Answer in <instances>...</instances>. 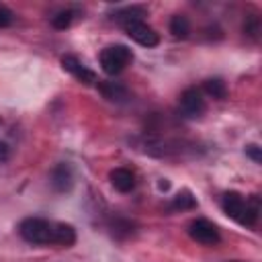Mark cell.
<instances>
[{
    "mask_svg": "<svg viewBox=\"0 0 262 262\" xmlns=\"http://www.w3.org/2000/svg\"><path fill=\"white\" fill-rule=\"evenodd\" d=\"M61 66L66 72H70L78 82L82 84H96V74L92 70H88L76 55H63L61 57Z\"/></svg>",
    "mask_w": 262,
    "mask_h": 262,
    "instance_id": "cell-7",
    "label": "cell"
},
{
    "mask_svg": "<svg viewBox=\"0 0 262 262\" xmlns=\"http://www.w3.org/2000/svg\"><path fill=\"white\" fill-rule=\"evenodd\" d=\"M203 90H205L209 96H213L215 100H223V98H227V86H225V82H223V80H219V78L205 80Z\"/></svg>",
    "mask_w": 262,
    "mask_h": 262,
    "instance_id": "cell-12",
    "label": "cell"
},
{
    "mask_svg": "<svg viewBox=\"0 0 262 262\" xmlns=\"http://www.w3.org/2000/svg\"><path fill=\"white\" fill-rule=\"evenodd\" d=\"M196 207V201H194V196L190 194V190H182V192H178L174 199H172V203H170V209H174V211H184V209H194Z\"/></svg>",
    "mask_w": 262,
    "mask_h": 262,
    "instance_id": "cell-13",
    "label": "cell"
},
{
    "mask_svg": "<svg viewBox=\"0 0 262 262\" xmlns=\"http://www.w3.org/2000/svg\"><path fill=\"white\" fill-rule=\"evenodd\" d=\"M158 186H160V188H162V190H166V188H168V186H170V182H168V180H166V178H164V180H162V182H160V184H158Z\"/></svg>",
    "mask_w": 262,
    "mask_h": 262,
    "instance_id": "cell-19",
    "label": "cell"
},
{
    "mask_svg": "<svg viewBox=\"0 0 262 262\" xmlns=\"http://www.w3.org/2000/svg\"><path fill=\"white\" fill-rule=\"evenodd\" d=\"M246 156H248V158H252L256 164H260V162H262V151H260V145H256V143L246 145Z\"/></svg>",
    "mask_w": 262,
    "mask_h": 262,
    "instance_id": "cell-16",
    "label": "cell"
},
{
    "mask_svg": "<svg viewBox=\"0 0 262 262\" xmlns=\"http://www.w3.org/2000/svg\"><path fill=\"white\" fill-rule=\"evenodd\" d=\"M178 108H180V113H182L184 117H188V119L201 117V115L205 113V108H207L205 98H203V90H201V88H194V86L186 88V90L180 94V98H178Z\"/></svg>",
    "mask_w": 262,
    "mask_h": 262,
    "instance_id": "cell-5",
    "label": "cell"
},
{
    "mask_svg": "<svg viewBox=\"0 0 262 262\" xmlns=\"http://www.w3.org/2000/svg\"><path fill=\"white\" fill-rule=\"evenodd\" d=\"M188 235H190L194 242L203 244V246H215V244L221 242V235H219L217 225L211 223L209 219H194V221H190V225H188Z\"/></svg>",
    "mask_w": 262,
    "mask_h": 262,
    "instance_id": "cell-6",
    "label": "cell"
},
{
    "mask_svg": "<svg viewBox=\"0 0 262 262\" xmlns=\"http://www.w3.org/2000/svg\"><path fill=\"white\" fill-rule=\"evenodd\" d=\"M244 31H246V35H250L252 39H258V33H260V20H258V16H250V18L244 23Z\"/></svg>",
    "mask_w": 262,
    "mask_h": 262,
    "instance_id": "cell-15",
    "label": "cell"
},
{
    "mask_svg": "<svg viewBox=\"0 0 262 262\" xmlns=\"http://www.w3.org/2000/svg\"><path fill=\"white\" fill-rule=\"evenodd\" d=\"M72 18H74V10H59L55 16H51V25L55 27V29H68L70 25H72Z\"/></svg>",
    "mask_w": 262,
    "mask_h": 262,
    "instance_id": "cell-14",
    "label": "cell"
},
{
    "mask_svg": "<svg viewBox=\"0 0 262 262\" xmlns=\"http://www.w3.org/2000/svg\"><path fill=\"white\" fill-rule=\"evenodd\" d=\"M111 184L119 190V192H131L135 188V174L129 168H115L108 174Z\"/></svg>",
    "mask_w": 262,
    "mask_h": 262,
    "instance_id": "cell-9",
    "label": "cell"
},
{
    "mask_svg": "<svg viewBox=\"0 0 262 262\" xmlns=\"http://www.w3.org/2000/svg\"><path fill=\"white\" fill-rule=\"evenodd\" d=\"M98 90L102 92V96L111 102H125L129 98V90L121 84V82H98Z\"/></svg>",
    "mask_w": 262,
    "mask_h": 262,
    "instance_id": "cell-10",
    "label": "cell"
},
{
    "mask_svg": "<svg viewBox=\"0 0 262 262\" xmlns=\"http://www.w3.org/2000/svg\"><path fill=\"white\" fill-rule=\"evenodd\" d=\"M221 207H223V213L237 221L239 225L244 227H254L256 221H258V215H260V196L258 194H252V196H244L235 190H229L223 194L221 199Z\"/></svg>",
    "mask_w": 262,
    "mask_h": 262,
    "instance_id": "cell-2",
    "label": "cell"
},
{
    "mask_svg": "<svg viewBox=\"0 0 262 262\" xmlns=\"http://www.w3.org/2000/svg\"><path fill=\"white\" fill-rule=\"evenodd\" d=\"M18 233L25 242L45 246V244H57V246H74L76 242V229L68 223L49 221L43 217H27L18 225Z\"/></svg>",
    "mask_w": 262,
    "mask_h": 262,
    "instance_id": "cell-1",
    "label": "cell"
},
{
    "mask_svg": "<svg viewBox=\"0 0 262 262\" xmlns=\"http://www.w3.org/2000/svg\"><path fill=\"white\" fill-rule=\"evenodd\" d=\"M121 27L125 29V33L139 45L143 47H156L160 43V35L147 25L143 23V18H131V20H125L121 23Z\"/></svg>",
    "mask_w": 262,
    "mask_h": 262,
    "instance_id": "cell-4",
    "label": "cell"
},
{
    "mask_svg": "<svg viewBox=\"0 0 262 262\" xmlns=\"http://www.w3.org/2000/svg\"><path fill=\"white\" fill-rule=\"evenodd\" d=\"M170 33L176 39H186L190 35V20L184 14H174L170 20Z\"/></svg>",
    "mask_w": 262,
    "mask_h": 262,
    "instance_id": "cell-11",
    "label": "cell"
},
{
    "mask_svg": "<svg viewBox=\"0 0 262 262\" xmlns=\"http://www.w3.org/2000/svg\"><path fill=\"white\" fill-rule=\"evenodd\" d=\"M98 61H100V68L104 70V74L117 76L133 61V53L127 45H121V43L108 45L98 53Z\"/></svg>",
    "mask_w": 262,
    "mask_h": 262,
    "instance_id": "cell-3",
    "label": "cell"
},
{
    "mask_svg": "<svg viewBox=\"0 0 262 262\" xmlns=\"http://www.w3.org/2000/svg\"><path fill=\"white\" fill-rule=\"evenodd\" d=\"M49 182L51 186L57 190V192H68L74 184V176H72V168L68 164H57L53 170H51V176H49Z\"/></svg>",
    "mask_w": 262,
    "mask_h": 262,
    "instance_id": "cell-8",
    "label": "cell"
},
{
    "mask_svg": "<svg viewBox=\"0 0 262 262\" xmlns=\"http://www.w3.org/2000/svg\"><path fill=\"white\" fill-rule=\"evenodd\" d=\"M12 10H8L6 6H0V29L4 27H10L12 25Z\"/></svg>",
    "mask_w": 262,
    "mask_h": 262,
    "instance_id": "cell-17",
    "label": "cell"
},
{
    "mask_svg": "<svg viewBox=\"0 0 262 262\" xmlns=\"http://www.w3.org/2000/svg\"><path fill=\"white\" fill-rule=\"evenodd\" d=\"M10 158V147L4 143V141H0V162H4V160H8Z\"/></svg>",
    "mask_w": 262,
    "mask_h": 262,
    "instance_id": "cell-18",
    "label": "cell"
}]
</instances>
